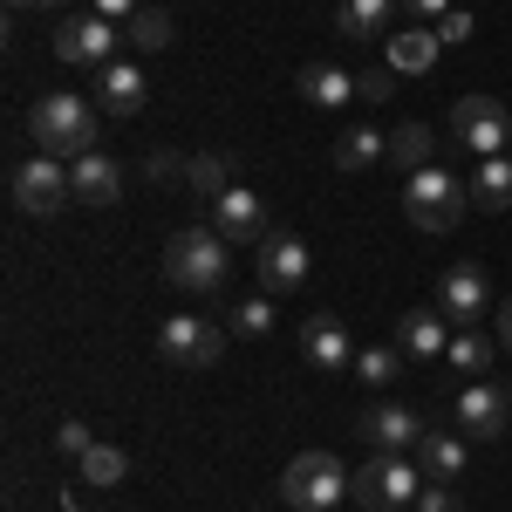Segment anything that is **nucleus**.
<instances>
[{
  "instance_id": "obj_2",
  "label": "nucleus",
  "mask_w": 512,
  "mask_h": 512,
  "mask_svg": "<svg viewBox=\"0 0 512 512\" xmlns=\"http://www.w3.org/2000/svg\"><path fill=\"white\" fill-rule=\"evenodd\" d=\"M417 492H424L417 451H369V465L349 472V499L362 512H403V506H417Z\"/></svg>"
},
{
  "instance_id": "obj_37",
  "label": "nucleus",
  "mask_w": 512,
  "mask_h": 512,
  "mask_svg": "<svg viewBox=\"0 0 512 512\" xmlns=\"http://www.w3.org/2000/svg\"><path fill=\"white\" fill-rule=\"evenodd\" d=\"M137 7H144V0H89V14H103V21H130V14H137Z\"/></svg>"
},
{
  "instance_id": "obj_17",
  "label": "nucleus",
  "mask_w": 512,
  "mask_h": 512,
  "mask_svg": "<svg viewBox=\"0 0 512 512\" xmlns=\"http://www.w3.org/2000/svg\"><path fill=\"white\" fill-rule=\"evenodd\" d=\"M396 14H403L396 0H335V35L342 41H390Z\"/></svg>"
},
{
  "instance_id": "obj_8",
  "label": "nucleus",
  "mask_w": 512,
  "mask_h": 512,
  "mask_svg": "<svg viewBox=\"0 0 512 512\" xmlns=\"http://www.w3.org/2000/svg\"><path fill=\"white\" fill-rule=\"evenodd\" d=\"M7 192H14V205L21 212H35V219H55L69 198H76V185H69V164L62 158H28V164H14V178H7Z\"/></svg>"
},
{
  "instance_id": "obj_29",
  "label": "nucleus",
  "mask_w": 512,
  "mask_h": 512,
  "mask_svg": "<svg viewBox=\"0 0 512 512\" xmlns=\"http://www.w3.org/2000/svg\"><path fill=\"white\" fill-rule=\"evenodd\" d=\"M403 362H410V355L396 349V342H390V349H362V355H355V376H362L369 390H390L396 376H403Z\"/></svg>"
},
{
  "instance_id": "obj_22",
  "label": "nucleus",
  "mask_w": 512,
  "mask_h": 512,
  "mask_svg": "<svg viewBox=\"0 0 512 512\" xmlns=\"http://www.w3.org/2000/svg\"><path fill=\"white\" fill-rule=\"evenodd\" d=\"M417 465H424V478H437V485L465 478V437H458V431H424V444H417Z\"/></svg>"
},
{
  "instance_id": "obj_39",
  "label": "nucleus",
  "mask_w": 512,
  "mask_h": 512,
  "mask_svg": "<svg viewBox=\"0 0 512 512\" xmlns=\"http://www.w3.org/2000/svg\"><path fill=\"white\" fill-rule=\"evenodd\" d=\"M499 342H506V349H512V294H506V301H499Z\"/></svg>"
},
{
  "instance_id": "obj_14",
  "label": "nucleus",
  "mask_w": 512,
  "mask_h": 512,
  "mask_svg": "<svg viewBox=\"0 0 512 512\" xmlns=\"http://www.w3.org/2000/svg\"><path fill=\"white\" fill-rule=\"evenodd\" d=\"M437 308H444V321H451V328H478V315L492 308V287H485V274H478V267H451V274H444V287H437Z\"/></svg>"
},
{
  "instance_id": "obj_36",
  "label": "nucleus",
  "mask_w": 512,
  "mask_h": 512,
  "mask_svg": "<svg viewBox=\"0 0 512 512\" xmlns=\"http://www.w3.org/2000/svg\"><path fill=\"white\" fill-rule=\"evenodd\" d=\"M410 512H458V492L437 485V478H424V492H417V506H410Z\"/></svg>"
},
{
  "instance_id": "obj_33",
  "label": "nucleus",
  "mask_w": 512,
  "mask_h": 512,
  "mask_svg": "<svg viewBox=\"0 0 512 512\" xmlns=\"http://www.w3.org/2000/svg\"><path fill=\"white\" fill-rule=\"evenodd\" d=\"M89 444H96V437H89V424H76V417H62V424H55V451H62V458H82Z\"/></svg>"
},
{
  "instance_id": "obj_13",
  "label": "nucleus",
  "mask_w": 512,
  "mask_h": 512,
  "mask_svg": "<svg viewBox=\"0 0 512 512\" xmlns=\"http://www.w3.org/2000/svg\"><path fill=\"white\" fill-rule=\"evenodd\" d=\"M362 444H369V451H417V444H424V417H417L410 403H376V410L362 417Z\"/></svg>"
},
{
  "instance_id": "obj_27",
  "label": "nucleus",
  "mask_w": 512,
  "mask_h": 512,
  "mask_svg": "<svg viewBox=\"0 0 512 512\" xmlns=\"http://www.w3.org/2000/svg\"><path fill=\"white\" fill-rule=\"evenodd\" d=\"M123 48H137V55L171 48V14H164V7H137V14L123 21Z\"/></svg>"
},
{
  "instance_id": "obj_18",
  "label": "nucleus",
  "mask_w": 512,
  "mask_h": 512,
  "mask_svg": "<svg viewBox=\"0 0 512 512\" xmlns=\"http://www.w3.org/2000/svg\"><path fill=\"white\" fill-rule=\"evenodd\" d=\"M69 185H76L82 205H117L123 198V164L103 158V151H82V158L69 164Z\"/></svg>"
},
{
  "instance_id": "obj_3",
  "label": "nucleus",
  "mask_w": 512,
  "mask_h": 512,
  "mask_svg": "<svg viewBox=\"0 0 512 512\" xmlns=\"http://www.w3.org/2000/svg\"><path fill=\"white\" fill-rule=\"evenodd\" d=\"M28 130H35V144L48 151V158L76 164L82 151H96V110L82 103L76 89H48L35 110H28Z\"/></svg>"
},
{
  "instance_id": "obj_28",
  "label": "nucleus",
  "mask_w": 512,
  "mask_h": 512,
  "mask_svg": "<svg viewBox=\"0 0 512 512\" xmlns=\"http://www.w3.org/2000/svg\"><path fill=\"white\" fill-rule=\"evenodd\" d=\"M76 478L96 485V492H103V485H123V478H130V458H123L117 444H89V451L76 458Z\"/></svg>"
},
{
  "instance_id": "obj_23",
  "label": "nucleus",
  "mask_w": 512,
  "mask_h": 512,
  "mask_svg": "<svg viewBox=\"0 0 512 512\" xmlns=\"http://www.w3.org/2000/svg\"><path fill=\"white\" fill-rule=\"evenodd\" d=\"M472 205H478V212H506V205H512V158H478Z\"/></svg>"
},
{
  "instance_id": "obj_16",
  "label": "nucleus",
  "mask_w": 512,
  "mask_h": 512,
  "mask_svg": "<svg viewBox=\"0 0 512 512\" xmlns=\"http://www.w3.org/2000/svg\"><path fill=\"white\" fill-rule=\"evenodd\" d=\"M451 321H444V308H410V315H396V349L410 355V362H431V355L451 349Z\"/></svg>"
},
{
  "instance_id": "obj_19",
  "label": "nucleus",
  "mask_w": 512,
  "mask_h": 512,
  "mask_svg": "<svg viewBox=\"0 0 512 512\" xmlns=\"http://www.w3.org/2000/svg\"><path fill=\"white\" fill-rule=\"evenodd\" d=\"M437 55H444V41H437V28H403V35L383 41V62H390L396 76H431Z\"/></svg>"
},
{
  "instance_id": "obj_15",
  "label": "nucleus",
  "mask_w": 512,
  "mask_h": 512,
  "mask_svg": "<svg viewBox=\"0 0 512 512\" xmlns=\"http://www.w3.org/2000/svg\"><path fill=\"white\" fill-rule=\"evenodd\" d=\"M144 96H151L144 62H110V69H96V103H103V117H137Z\"/></svg>"
},
{
  "instance_id": "obj_30",
  "label": "nucleus",
  "mask_w": 512,
  "mask_h": 512,
  "mask_svg": "<svg viewBox=\"0 0 512 512\" xmlns=\"http://www.w3.org/2000/svg\"><path fill=\"white\" fill-rule=\"evenodd\" d=\"M444 355H451L458 369H472V376H478V369H492V342H485L478 328H458V335H451V349H444Z\"/></svg>"
},
{
  "instance_id": "obj_5",
  "label": "nucleus",
  "mask_w": 512,
  "mask_h": 512,
  "mask_svg": "<svg viewBox=\"0 0 512 512\" xmlns=\"http://www.w3.org/2000/svg\"><path fill=\"white\" fill-rule=\"evenodd\" d=\"M280 499L294 512H328L349 499V465L335 451H301L287 472H280Z\"/></svg>"
},
{
  "instance_id": "obj_43",
  "label": "nucleus",
  "mask_w": 512,
  "mask_h": 512,
  "mask_svg": "<svg viewBox=\"0 0 512 512\" xmlns=\"http://www.w3.org/2000/svg\"><path fill=\"white\" fill-rule=\"evenodd\" d=\"M506 396H512V383H506Z\"/></svg>"
},
{
  "instance_id": "obj_10",
  "label": "nucleus",
  "mask_w": 512,
  "mask_h": 512,
  "mask_svg": "<svg viewBox=\"0 0 512 512\" xmlns=\"http://www.w3.org/2000/svg\"><path fill=\"white\" fill-rule=\"evenodd\" d=\"M205 212H212V226L233 239V246H260V239L274 233V219H267V198L246 192V185H233L226 198H212Z\"/></svg>"
},
{
  "instance_id": "obj_32",
  "label": "nucleus",
  "mask_w": 512,
  "mask_h": 512,
  "mask_svg": "<svg viewBox=\"0 0 512 512\" xmlns=\"http://www.w3.org/2000/svg\"><path fill=\"white\" fill-rule=\"evenodd\" d=\"M396 89V69L390 62H376V69H355V96H369V103H383Z\"/></svg>"
},
{
  "instance_id": "obj_21",
  "label": "nucleus",
  "mask_w": 512,
  "mask_h": 512,
  "mask_svg": "<svg viewBox=\"0 0 512 512\" xmlns=\"http://www.w3.org/2000/svg\"><path fill=\"white\" fill-rule=\"evenodd\" d=\"M301 96L315 110H342V103H355V69H342V62H308L301 69Z\"/></svg>"
},
{
  "instance_id": "obj_20",
  "label": "nucleus",
  "mask_w": 512,
  "mask_h": 512,
  "mask_svg": "<svg viewBox=\"0 0 512 512\" xmlns=\"http://www.w3.org/2000/svg\"><path fill=\"white\" fill-rule=\"evenodd\" d=\"M301 355L315 362V369H349L355 355H349V328L335 315H308L301 321Z\"/></svg>"
},
{
  "instance_id": "obj_25",
  "label": "nucleus",
  "mask_w": 512,
  "mask_h": 512,
  "mask_svg": "<svg viewBox=\"0 0 512 512\" xmlns=\"http://www.w3.org/2000/svg\"><path fill=\"white\" fill-rule=\"evenodd\" d=\"M185 178H192V192L212 205V198L233 192V158H226V151H198V158H185Z\"/></svg>"
},
{
  "instance_id": "obj_1",
  "label": "nucleus",
  "mask_w": 512,
  "mask_h": 512,
  "mask_svg": "<svg viewBox=\"0 0 512 512\" xmlns=\"http://www.w3.org/2000/svg\"><path fill=\"white\" fill-rule=\"evenodd\" d=\"M226 274H233V239L219 233V226H185V233H171V246H164V280H171V287L212 294V287H226Z\"/></svg>"
},
{
  "instance_id": "obj_35",
  "label": "nucleus",
  "mask_w": 512,
  "mask_h": 512,
  "mask_svg": "<svg viewBox=\"0 0 512 512\" xmlns=\"http://www.w3.org/2000/svg\"><path fill=\"white\" fill-rule=\"evenodd\" d=\"M403 14H410V28H437L444 14H451V0H396Z\"/></svg>"
},
{
  "instance_id": "obj_26",
  "label": "nucleus",
  "mask_w": 512,
  "mask_h": 512,
  "mask_svg": "<svg viewBox=\"0 0 512 512\" xmlns=\"http://www.w3.org/2000/svg\"><path fill=\"white\" fill-rule=\"evenodd\" d=\"M390 158V137L383 130H369V123H355V130H342V144H335V171H362V164Z\"/></svg>"
},
{
  "instance_id": "obj_11",
  "label": "nucleus",
  "mask_w": 512,
  "mask_h": 512,
  "mask_svg": "<svg viewBox=\"0 0 512 512\" xmlns=\"http://www.w3.org/2000/svg\"><path fill=\"white\" fill-rule=\"evenodd\" d=\"M253 267H260V294H294V287H308V267L315 260H308V246L294 233H267Z\"/></svg>"
},
{
  "instance_id": "obj_24",
  "label": "nucleus",
  "mask_w": 512,
  "mask_h": 512,
  "mask_svg": "<svg viewBox=\"0 0 512 512\" xmlns=\"http://www.w3.org/2000/svg\"><path fill=\"white\" fill-rule=\"evenodd\" d=\"M431 151H437V137H431V123H396L390 130V164L410 178V171H424L431 164Z\"/></svg>"
},
{
  "instance_id": "obj_6",
  "label": "nucleus",
  "mask_w": 512,
  "mask_h": 512,
  "mask_svg": "<svg viewBox=\"0 0 512 512\" xmlns=\"http://www.w3.org/2000/svg\"><path fill=\"white\" fill-rule=\"evenodd\" d=\"M158 355L171 369H212L226 355V328H212L205 315H164L158 321Z\"/></svg>"
},
{
  "instance_id": "obj_12",
  "label": "nucleus",
  "mask_w": 512,
  "mask_h": 512,
  "mask_svg": "<svg viewBox=\"0 0 512 512\" xmlns=\"http://www.w3.org/2000/svg\"><path fill=\"white\" fill-rule=\"evenodd\" d=\"M458 424L472 437H506V424H512V396L499 390V383H485V376H472L465 390H458Z\"/></svg>"
},
{
  "instance_id": "obj_34",
  "label": "nucleus",
  "mask_w": 512,
  "mask_h": 512,
  "mask_svg": "<svg viewBox=\"0 0 512 512\" xmlns=\"http://www.w3.org/2000/svg\"><path fill=\"white\" fill-rule=\"evenodd\" d=\"M472 14H465V7H451V14H444V21H437V41H444V48H465V41H472Z\"/></svg>"
},
{
  "instance_id": "obj_38",
  "label": "nucleus",
  "mask_w": 512,
  "mask_h": 512,
  "mask_svg": "<svg viewBox=\"0 0 512 512\" xmlns=\"http://www.w3.org/2000/svg\"><path fill=\"white\" fill-rule=\"evenodd\" d=\"M171 171H178L171 151H144V178H171Z\"/></svg>"
},
{
  "instance_id": "obj_40",
  "label": "nucleus",
  "mask_w": 512,
  "mask_h": 512,
  "mask_svg": "<svg viewBox=\"0 0 512 512\" xmlns=\"http://www.w3.org/2000/svg\"><path fill=\"white\" fill-rule=\"evenodd\" d=\"M14 14H35V7H62V0H7Z\"/></svg>"
},
{
  "instance_id": "obj_31",
  "label": "nucleus",
  "mask_w": 512,
  "mask_h": 512,
  "mask_svg": "<svg viewBox=\"0 0 512 512\" xmlns=\"http://www.w3.org/2000/svg\"><path fill=\"white\" fill-rule=\"evenodd\" d=\"M267 328H274L267 294H253V301H239V308H233V335H267Z\"/></svg>"
},
{
  "instance_id": "obj_41",
  "label": "nucleus",
  "mask_w": 512,
  "mask_h": 512,
  "mask_svg": "<svg viewBox=\"0 0 512 512\" xmlns=\"http://www.w3.org/2000/svg\"><path fill=\"white\" fill-rule=\"evenodd\" d=\"M62 506H69V512H82V499H76V492H69V499H62Z\"/></svg>"
},
{
  "instance_id": "obj_42",
  "label": "nucleus",
  "mask_w": 512,
  "mask_h": 512,
  "mask_svg": "<svg viewBox=\"0 0 512 512\" xmlns=\"http://www.w3.org/2000/svg\"><path fill=\"white\" fill-rule=\"evenodd\" d=\"M506 158H512V144H506Z\"/></svg>"
},
{
  "instance_id": "obj_9",
  "label": "nucleus",
  "mask_w": 512,
  "mask_h": 512,
  "mask_svg": "<svg viewBox=\"0 0 512 512\" xmlns=\"http://www.w3.org/2000/svg\"><path fill=\"white\" fill-rule=\"evenodd\" d=\"M117 41H123L117 21H103V14H69V21L55 28V55H62L69 69H110V62H117Z\"/></svg>"
},
{
  "instance_id": "obj_7",
  "label": "nucleus",
  "mask_w": 512,
  "mask_h": 512,
  "mask_svg": "<svg viewBox=\"0 0 512 512\" xmlns=\"http://www.w3.org/2000/svg\"><path fill=\"white\" fill-rule=\"evenodd\" d=\"M451 137L472 151V158H506L512 144V117L499 96H458V110H451Z\"/></svg>"
},
{
  "instance_id": "obj_4",
  "label": "nucleus",
  "mask_w": 512,
  "mask_h": 512,
  "mask_svg": "<svg viewBox=\"0 0 512 512\" xmlns=\"http://www.w3.org/2000/svg\"><path fill=\"white\" fill-rule=\"evenodd\" d=\"M465 205H472V185L451 178L444 164H424V171L403 178V219H410L417 233H451V226L465 219Z\"/></svg>"
}]
</instances>
